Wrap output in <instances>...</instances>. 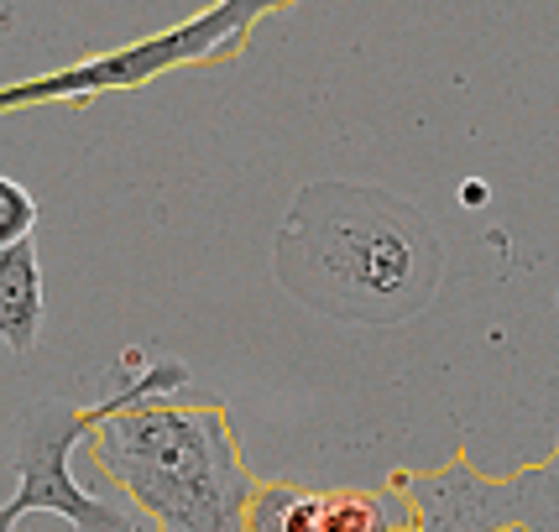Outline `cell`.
Instances as JSON below:
<instances>
[{
  "label": "cell",
  "mask_w": 559,
  "mask_h": 532,
  "mask_svg": "<svg viewBox=\"0 0 559 532\" xmlns=\"http://www.w3.org/2000/svg\"><path fill=\"white\" fill-rule=\"evenodd\" d=\"M189 387L183 361L110 376V418L95 428V464L146 517L152 532H251L257 475L219 402H173Z\"/></svg>",
  "instance_id": "obj_1"
},
{
  "label": "cell",
  "mask_w": 559,
  "mask_h": 532,
  "mask_svg": "<svg viewBox=\"0 0 559 532\" xmlns=\"http://www.w3.org/2000/svg\"><path fill=\"white\" fill-rule=\"evenodd\" d=\"M277 282L314 314L403 324L435 303L444 245L414 204L361 183H309L277 230Z\"/></svg>",
  "instance_id": "obj_2"
},
{
  "label": "cell",
  "mask_w": 559,
  "mask_h": 532,
  "mask_svg": "<svg viewBox=\"0 0 559 532\" xmlns=\"http://www.w3.org/2000/svg\"><path fill=\"white\" fill-rule=\"evenodd\" d=\"M110 418V397H99L90 408L79 402H63V397H48V402H26L11 423V470H16V491L5 501V522L0 528L16 532L22 517L32 511H52L63 517L69 528L79 532H152L142 511H116L105 507L99 496H90L84 485L73 481V449L84 438H95V428Z\"/></svg>",
  "instance_id": "obj_3"
},
{
  "label": "cell",
  "mask_w": 559,
  "mask_h": 532,
  "mask_svg": "<svg viewBox=\"0 0 559 532\" xmlns=\"http://www.w3.org/2000/svg\"><path fill=\"white\" fill-rule=\"evenodd\" d=\"M283 5H293V0H219L215 11L173 26V32H157L146 43H131V48L90 58V63H73L63 73H48V78L11 84L0 95V105L26 110V105H43V99H90L110 95V89H136V84L168 69H183V63H225V58H236L246 48L251 26L272 16V11H283Z\"/></svg>",
  "instance_id": "obj_4"
},
{
  "label": "cell",
  "mask_w": 559,
  "mask_h": 532,
  "mask_svg": "<svg viewBox=\"0 0 559 532\" xmlns=\"http://www.w3.org/2000/svg\"><path fill=\"white\" fill-rule=\"evenodd\" d=\"M392 491H408L414 532H559V449L512 481H487L455 460L429 475H392Z\"/></svg>",
  "instance_id": "obj_5"
},
{
  "label": "cell",
  "mask_w": 559,
  "mask_h": 532,
  "mask_svg": "<svg viewBox=\"0 0 559 532\" xmlns=\"http://www.w3.org/2000/svg\"><path fill=\"white\" fill-rule=\"evenodd\" d=\"M43 314H48V292H43L37 245H5L0 251V324H5V350L11 355H26L43 339Z\"/></svg>",
  "instance_id": "obj_6"
},
{
  "label": "cell",
  "mask_w": 559,
  "mask_h": 532,
  "mask_svg": "<svg viewBox=\"0 0 559 532\" xmlns=\"http://www.w3.org/2000/svg\"><path fill=\"white\" fill-rule=\"evenodd\" d=\"M251 532H324L319 485L257 481V496H251Z\"/></svg>",
  "instance_id": "obj_7"
},
{
  "label": "cell",
  "mask_w": 559,
  "mask_h": 532,
  "mask_svg": "<svg viewBox=\"0 0 559 532\" xmlns=\"http://www.w3.org/2000/svg\"><path fill=\"white\" fill-rule=\"evenodd\" d=\"M37 230V198L26 194L16 178H0V251L16 241H32Z\"/></svg>",
  "instance_id": "obj_8"
},
{
  "label": "cell",
  "mask_w": 559,
  "mask_h": 532,
  "mask_svg": "<svg viewBox=\"0 0 559 532\" xmlns=\"http://www.w3.org/2000/svg\"><path fill=\"white\" fill-rule=\"evenodd\" d=\"M502 532H528V528H502Z\"/></svg>",
  "instance_id": "obj_9"
}]
</instances>
